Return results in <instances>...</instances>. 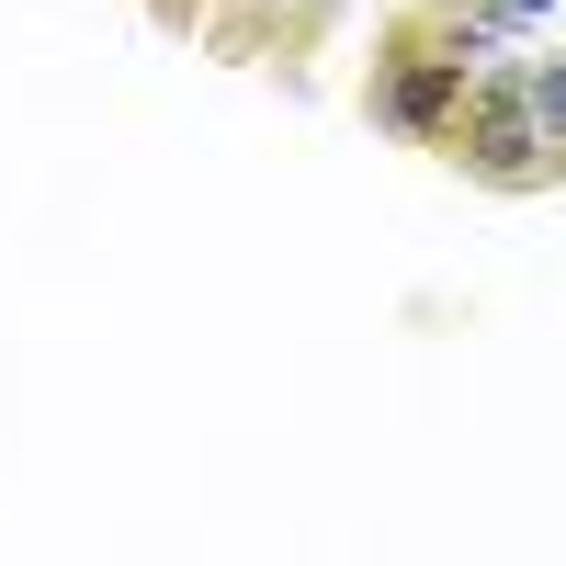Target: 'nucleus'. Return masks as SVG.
Masks as SVG:
<instances>
[{
    "label": "nucleus",
    "instance_id": "obj_1",
    "mask_svg": "<svg viewBox=\"0 0 566 566\" xmlns=\"http://www.w3.org/2000/svg\"><path fill=\"white\" fill-rule=\"evenodd\" d=\"M488 57H499V45L464 12L408 0V12L374 34V57H363V125L397 136V148H419V159H442V136H453V114H464V91H476Z\"/></svg>",
    "mask_w": 566,
    "mask_h": 566
},
{
    "label": "nucleus",
    "instance_id": "obj_2",
    "mask_svg": "<svg viewBox=\"0 0 566 566\" xmlns=\"http://www.w3.org/2000/svg\"><path fill=\"white\" fill-rule=\"evenodd\" d=\"M442 170L476 181V193H566L555 148H544V114H533V57H488L464 114L442 136Z\"/></svg>",
    "mask_w": 566,
    "mask_h": 566
},
{
    "label": "nucleus",
    "instance_id": "obj_3",
    "mask_svg": "<svg viewBox=\"0 0 566 566\" xmlns=\"http://www.w3.org/2000/svg\"><path fill=\"white\" fill-rule=\"evenodd\" d=\"M431 12H464L488 45H522V34H544V23H555V0H431Z\"/></svg>",
    "mask_w": 566,
    "mask_h": 566
},
{
    "label": "nucleus",
    "instance_id": "obj_4",
    "mask_svg": "<svg viewBox=\"0 0 566 566\" xmlns=\"http://www.w3.org/2000/svg\"><path fill=\"white\" fill-rule=\"evenodd\" d=\"M533 114H544V148H555V181H566V45L533 57Z\"/></svg>",
    "mask_w": 566,
    "mask_h": 566
},
{
    "label": "nucleus",
    "instance_id": "obj_5",
    "mask_svg": "<svg viewBox=\"0 0 566 566\" xmlns=\"http://www.w3.org/2000/svg\"><path fill=\"white\" fill-rule=\"evenodd\" d=\"M136 12H148L159 34H205V0H136Z\"/></svg>",
    "mask_w": 566,
    "mask_h": 566
}]
</instances>
